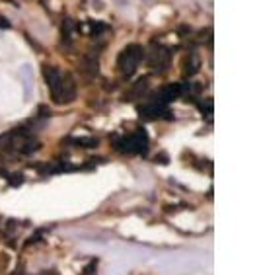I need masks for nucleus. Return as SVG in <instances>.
I'll return each instance as SVG.
<instances>
[{
    "label": "nucleus",
    "instance_id": "obj_12",
    "mask_svg": "<svg viewBox=\"0 0 261 275\" xmlns=\"http://www.w3.org/2000/svg\"><path fill=\"white\" fill-rule=\"evenodd\" d=\"M88 27H90V35H101V33H105L109 27L105 25V23H101V22H88Z\"/></svg>",
    "mask_w": 261,
    "mask_h": 275
},
{
    "label": "nucleus",
    "instance_id": "obj_7",
    "mask_svg": "<svg viewBox=\"0 0 261 275\" xmlns=\"http://www.w3.org/2000/svg\"><path fill=\"white\" fill-rule=\"evenodd\" d=\"M20 74H22V80H24V98L29 100L31 90H33V70H31L29 65H22Z\"/></svg>",
    "mask_w": 261,
    "mask_h": 275
},
{
    "label": "nucleus",
    "instance_id": "obj_11",
    "mask_svg": "<svg viewBox=\"0 0 261 275\" xmlns=\"http://www.w3.org/2000/svg\"><path fill=\"white\" fill-rule=\"evenodd\" d=\"M74 140V144H78V146H84V148H95L97 144H99V140L97 138H92V137H76L72 138Z\"/></svg>",
    "mask_w": 261,
    "mask_h": 275
},
{
    "label": "nucleus",
    "instance_id": "obj_3",
    "mask_svg": "<svg viewBox=\"0 0 261 275\" xmlns=\"http://www.w3.org/2000/svg\"><path fill=\"white\" fill-rule=\"evenodd\" d=\"M143 61L144 47L139 45V43H131L117 55V69L125 78H129V76H133L137 72V69L141 67Z\"/></svg>",
    "mask_w": 261,
    "mask_h": 275
},
{
    "label": "nucleus",
    "instance_id": "obj_14",
    "mask_svg": "<svg viewBox=\"0 0 261 275\" xmlns=\"http://www.w3.org/2000/svg\"><path fill=\"white\" fill-rule=\"evenodd\" d=\"M10 27V22H8V18L4 16V14H0V29H8Z\"/></svg>",
    "mask_w": 261,
    "mask_h": 275
},
{
    "label": "nucleus",
    "instance_id": "obj_5",
    "mask_svg": "<svg viewBox=\"0 0 261 275\" xmlns=\"http://www.w3.org/2000/svg\"><path fill=\"white\" fill-rule=\"evenodd\" d=\"M139 115L143 119H172L174 117V114L170 112L166 104H160V102H154V100L139 106Z\"/></svg>",
    "mask_w": 261,
    "mask_h": 275
},
{
    "label": "nucleus",
    "instance_id": "obj_10",
    "mask_svg": "<svg viewBox=\"0 0 261 275\" xmlns=\"http://www.w3.org/2000/svg\"><path fill=\"white\" fill-rule=\"evenodd\" d=\"M146 84H148V78H141V80H139L131 90L127 92V98H125V100H133L137 94H143L144 88H146Z\"/></svg>",
    "mask_w": 261,
    "mask_h": 275
},
{
    "label": "nucleus",
    "instance_id": "obj_13",
    "mask_svg": "<svg viewBox=\"0 0 261 275\" xmlns=\"http://www.w3.org/2000/svg\"><path fill=\"white\" fill-rule=\"evenodd\" d=\"M84 69L90 72V76H95V74H97V59H94V57H86V59H84Z\"/></svg>",
    "mask_w": 261,
    "mask_h": 275
},
{
    "label": "nucleus",
    "instance_id": "obj_1",
    "mask_svg": "<svg viewBox=\"0 0 261 275\" xmlns=\"http://www.w3.org/2000/svg\"><path fill=\"white\" fill-rule=\"evenodd\" d=\"M41 72L51 92V100L57 106H69L76 100V82L71 72L57 69L53 65H43Z\"/></svg>",
    "mask_w": 261,
    "mask_h": 275
},
{
    "label": "nucleus",
    "instance_id": "obj_2",
    "mask_svg": "<svg viewBox=\"0 0 261 275\" xmlns=\"http://www.w3.org/2000/svg\"><path fill=\"white\" fill-rule=\"evenodd\" d=\"M111 140H113V148L125 154H146L148 150V135L143 127L121 137H111Z\"/></svg>",
    "mask_w": 261,
    "mask_h": 275
},
{
    "label": "nucleus",
    "instance_id": "obj_4",
    "mask_svg": "<svg viewBox=\"0 0 261 275\" xmlns=\"http://www.w3.org/2000/svg\"><path fill=\"white\" fill-rule=\"evenodd\" d=\"M170 61H172V49L164 45H152L148 51V67L154 70L156 74H162L170 69Z\"/></svg>",
    "mask_w": 261,
    "mask_h": 275
},
{
    "label": "nucleus",
    "instance_id": "obj_8",
    "mask_svg": "<svg viewBox=\"0 0 261 275\" xmlns=\"http://www.w3.org/2000/svg\"><path fill=\"white\" fill-rule=\"evenodd\" d=\"M61 31H63V41H65V43H72V35H74V31H78V23L72 22L71 18H67V20L63 22Z\"/></svg>",
    "mask_w": 261,
    "mask_h": 275
},
{
    "label": "nucleus",
    "instance_id": "obj_9",
    "mask_svg": "<svg viewBox=\"0 0 261 275\" xmlns=\"http://www.w3.org/2000/svg\"><path fill=\"white\" fill-rule=\"evenodd\" d=\"M199 69H201V61H199V57H197V55H193V53H191L189 57H187V59H185V74H187V76H193V74H195V72H199Z\"/></svg>",
    "mask_w": 261,
    "mask_h": 275
},
{
    "label": "nucleus",
    "instance_id": "obj_6",
    "mask_svg": "<svg viewBox=\"0 0 261 275\" xmlns=\"http://www.w3.org/2000/svg\"><path fill=\"white\" fill-rule=\"evenodd\" d=\"M179 96H183V84H166L162 88L154 92V102H160V104H170L174 100H177Z\"/></svg>",
    "mask_w": 261,
    "mask_h": 275
}]
</instances>
